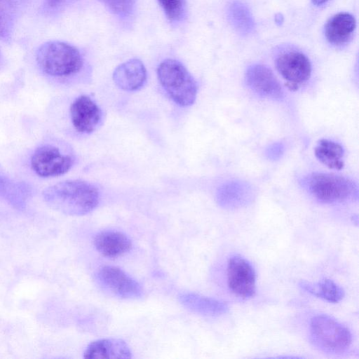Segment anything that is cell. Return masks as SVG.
I'll return each mask as SVG.
<instances>
[{
    "label": "cell",
    "mask_w": 359,
    "mask_h": 359,
    "mask_svg": "<svg viewBox=\"0 0 359 359\" xmlns=\"http://www.w3.org/2000/svg\"><path fill=\"white\" fill-rule=\"evenodd\" d=\"M42 194L50 208L72 216H81L90 212L100 201L97 187L81 180L60 182L45 189Z\"/></svg>",
    "instance_id": "obj_1"
},
{
    "label": "cell",
    "mask_w": 359,
    "mask_h": 359,
    "mask_svg": "<svg viewBox=\"0 0 359 359\" xmlns=\"http://www.w3.org/2000/svg\"><path fill=\"white\" fill-rule=\"evenodd\" d=\"M40 68L53 76H67L78 72L83 66V59L74 46L59 41L42 44L36 55Z\"/></svg>",
    "instance_id": "obj_2"
},
{
    "label": "cell",
    "mask_w": 359,
    "mask_h": 359,
    "mask_svg": "<svg viewBox=\"0 0 359 359\" xmlns=\"http://www.w3.org/2000/svg\"><path fill=\"white\" fill-rule=\"evenodd\" d=\"M158 81L171 99L178 105L187 107L196 100L197 84L191 74L179 61L167 59L157 69Z\"/></svg>",
    "instance_id": "obj_3"
},
{
    "label": "cell",
    "mask_w": 359,
    "mask_h": 359,
    "mask_svg": "<svg viewBox=\"0 0 359 359\" xmlns=\"http://www.w3.org/2000/svg\"><path fill=\"white\" fill-rule=\"evenodd\" d=\"M308 191L324 203H339L357 198L358 187L351 180L334 174L314 172L303 180Z\"/></svg>",
    "instance_id": "obj_4"
},
{
    "label": "cell",
    "mask_w": 359,
    "mask_h": 359,
    "mask_svg": "<svg viewBox=\"0 0 359 359\" xmlns=\"http://www.w3.org/2000/svg\"><path fill=\"white\" fill-rule=\"evenodd\" d=\"M310 336L313 344L321 350L341 353L351 344L352 336L343 324L325 314L313 316L310 321Z\"/></svg>",
    "instance_id": "obj_5"
},
{
    "label": "cell",
    "mask_w": 359,
    "mask_h": 359,
    "mask_svg": "<svg viewBox=\"0 0 359 359\" xmlns=\"http://www.w3.org/2000/svg\"><path fill=\"white\" fill-rule=\"evenodd\" d=\"M73 158L64 154L53 145L46 144L37 148L31 158L34 172L42 177H53L67 172L73 165Z\"/></svg>",
    "instance_id": "obj_6"
},
{
    "label": "cell",
    "mask_w": 359,
    "mask_h": 359,
    "mask_svg": "<svg viewBox=\"0 0 359 359\" xmlns=\"http://www.w3.org/2000/svg\"><path fill=\"white\" fill-rule=\"evenodd\" d=\"M276 66L290 90H298L311 75V63L301 52L287 51L281 53L276 60Z\"/></svg>",
    "instance_id": "obj_7"
},
{
    "label": "cell",
    "mask_w": 359,
    "mask_h": 359,
    "mask_svg": "<svg viewBox=\"0 0 359 359\" xmlns=\"http://www.w3.org/2000/svg\"><path fill=\"white\" fill-rule=\"evenodd\" d=\"M227 284L229 290L237 296L248 299L253 297L256 290V273L252 264L238 255L228 260Z\"/></svg>",
    "instance_id": "obj_8"
},
{
    "label": "cell",
    "mask_w": 359,
    "mask_h": 359,
    "mask_svg": "<svg viewBox=\"0 0 359 359\" xmlns=\"http://www.w3.org/2000/svg\"><path fill=\"white\" fill-rule=\"evenodd\" d=\"M102 287L123 299H137L142 296L141 285L122 269L113 266L100 267L96 274Z\"/></svg>",
    "instance_id": "obj_9"
},
{
    "label": "cell",
    "mask_w": 359,
    "mask_h": 359,
    "mask_svg": "<svg viewBox=\"0 0 359 359\" xmlns=\"http://www.w3.org/2000/svg\"><path fill=\"white\" fill-rule=\"evenodd\" d=\"M248 87L262 97L280 100L283 98L282 87L270 68L263 65H253L245 72Z\"/></svg>",
    "instance_id": "obj_10"
},
{
    "label": "cell",
    "mask_w": 359,
    "mask_h": 359,
    "mask_svg": "<svg viewBox=\"0 0 359 359\" xmlns=\"http://www.w3.org/2000/svg\"><path fill=\"white\" fill-rule=\"evenodd\" d=\"M70 116L74 128L81 133H90L100 125L102 113L99 106L88 96L81 95L70 107Z\"/></svg>",
    "instance_id": "obj_11"
},
{
    "label": "cell",
    "mask_w": 359,
    "mask_h": 359,
    "mask_svg": "<svg viewBox=\"0 0 359 359\" xmlns=\"http://www.w3.org/2000/svg\"><path fill=\"white\" fill-rule=\"evenodd\" d=\"M255 198L252 187L246 182L233 180L223 184L217 189L216 200L219 206L228 210L241 208Z\"/></svg>",
    "instance_id": "obj_12"
},
{
    "label": "cell",
    "mask_w": 359,
    "mask_h": 359,
    "mask_svg": "<svg viewBox=\"0 0 359 359\" xmlns=\"http://www.w3.org/2000/svg\"><path fill=\"white\" fill-rule=\"evenodd\" d=\"M113 79L119 88L126 91H135L145 84L147 70L140 60L131 59L115 69Z\"/></svg>",
    "instance_id": "obj_13"
},
{
    "label": "cell",
    "mask_w": 359,
    "mask_h": 359,
    "mask_svg": "<svg viewBox=\"0 0 359 359\" xmlns=\"http://www.w3.org/2000/svg\"><path fill=\"white\" fill-rule=\"evenodd\" d=\"M178 299L185 308L203 316H218L226 313L229 309L223 301L194 292L181 293Z\"/></svg>",
    "instance_id": "obj_14"
},
{
    "label": "cell",
    "mask_w": 359,
    "mask_h": 359,
    "mask_svg": "<svg viewBox=\"0 0 359 359\" xmlns=\"http://www.w3.org/2000/svg\"><path fill=\"white\" fill-rule=\"evenodd\" d=\"M131 351L128 344L120 339H102L91 342L83 353V358H130Z\"/></svg>",
    "instance_id": "obj_15"
},
{
    "label": "cell",
    "mask_w": 359,
    "mask_h": 359,
    "mask_svg": "<svg viewBox=\"0 0 359 359\" xmlns=\"http://www.w3.org/2000/svg\"><path fill=\"white\" fill-rule=\"evenodd\" d=\"M355 27L356 21L351 14L339 13L327 21L324 34L331 44L341 46L352 37Z\"/></svg>",
    "instance_id": "obj_16"
},
{
    "label": "cell",
    "mask_w": 359,
    "mask_h": 359,
    "mask_svg": "<svg viewBox=\"0 0 359 359\" xmlns=\"http://www.w3.org/2000/svg\"><path fill=\"white\" fill-rule=\"evenodd\" d=\"M94 245L103 256L114 258L128 252L132 247V243L126 234L109 230L97 233L94 238Z\"/></svg>",
    "instance_id": "obj_17"
},
{
    "label": "cell",
    "mask_w": 359,
    "mask_h": 359,
    "mask_svg": "<svg viewBox=\"0 0 359 359\" xmlns=\"http://www.w3.org/2000/svg\"><path fill=\"white\" fill-rule=\"evenodd\" d=\"M314 152L316 157L327 167L335 170L343 168L344 150L339 143L325 139L320 140Z\"/></svg>",
    "instance_id": "obj_18"
},
{
    "label": "cell",
    "mask_w": 359,
    "mask_h": 359,
    "mask_svg": "<svg viewBox=\"0 0 359 359\" xmlns=\"http://www.w3.org/2000/svg\"><path fill=\"white\" fill-rule=\"evenodd\" d=\"M299 285L307 292L332 303L340 302L345 295L341 286L327 278L316 283L302 280Z\"/></svg>",
    "instance_id": "obj_19"
},
{
    "label": "cell",
    "mask_w": 359,
    "mask_h": 359,
    "mask_svg": "<svg viewBox=\"0 0 359 359\" xmlns=\"http://www.w3.org/2000/svg\"><path fill=\"white\" fill-rule=\"evenodd\" d=\"M229 17L233 25L241 32L247 33L253 28V20L245 4L235 1L229 9Z\"/></svg>",
    "instance_id": "obj_20"
},
{
    "label": "cell",
    "mask_w": 359,
    "mask_h": 359,
    "mask_svg": "<svg viewBox=\"0 0 359 359\" xmlns=\"http://www.w3.org/2000/svg\"><path fill=\"white\" fill-rule=\"evenodd\" d=\"M167 18L171 21L182 18L185 11L184 0H158Z\"/></svg>",
    "instance_id": "obj_21"
},
{
    "label": "cell",
    "mask_w": 359,
    "mask_h": 359,
    "mask_svg": "<svg viewBox=\"0 0 359 359\" xmlns=\"http://www.w3.org/2000/svg\"><path fill=\"white\" fill-rule=\"evenodd\" d=\"M111 12L119 15L129 14L135 5V0H100Z\"/></svg>",
    "instance_id": "obj_22"
},
{
    "label": "cell",
    "mask_w": 359,
    "mask_h": 359,
    "mask_svg": "<svg viewBox=\"0 0 359 359\" xmlns=\"http://www.w3.org/2000/svg\"><path fill=\"white\" fill-rule=\"evenodd\" d=\"M21 188L22 187H20L19 184L11 183L10 181L6 180L0 179V190L4 195L8 197L9 200L12 203H14V198L17 196L20 204H22V202L19 199L20 197L24 199V191Z\"/></svg>",
    "instance_id": "obj_23"
},
{
    "label": "cell",
    "mask_w": 359,
    "mask_h": 359,
    "mask_svg": "<svg viewBox=\"0 0 359 359\" xmlns=\"http://www.w3.org/2000/svg\"><path fill=\"white\" fill-rule=\"evenodd\" d=\"M284 146L282 143L276 142L271 144L266 151V154L269 159L277 160L283 154Z\"/></svg>",
    "instance_id": "obj_24"
},
{
    "label": "cell",
    "mask_w": 359,
    "mask_h": 359,
    "mask_svg": "<svg viewBox=\"0 0 359 359\" xmlns=\"http://www.w3.org/2000/svg\"><path fill=\"white\" fill-rule=\"evenodd\" d=\"M65 1L66 0H46L48 4L51 6H58Z\"/></svg>",
    "instance_id": "obj_25"
},
{
    "label": "cell",
    "mask_w": 359,
    "mask_h": 359,
    "mask_svg": "<svg viewBox=\"0 0 359 359\" xmlns=\"http://www.w3.org/2000/svg\"><path fill=\"white\" fill-rule=\"evenodd\" d=\"M328 1L329 0H311L313 4L317 6H321Z\"/></svg>",
    "instance_id": "obj_26"
}]
</instances>
